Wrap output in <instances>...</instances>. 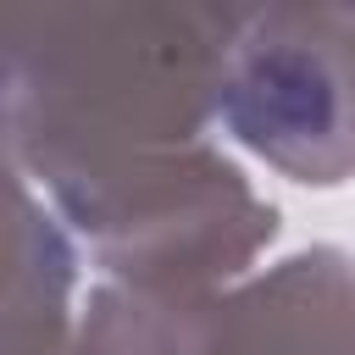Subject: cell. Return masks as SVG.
Returning a JSON list of instances; mask_svg holds the SVG:
<instances>
[{"label":"cell","instance_id":"cell-1","mask_svg":"<svg viewBox=\"0 0 355 355\" xmlns=\"http://www.w3.org/2000/svg\"><path fill=\"white\" fill-rule=\"evenodd\" d=\"M239 6H6L11 161L55 200L200 144L222 111Z\"/></svg>","mask_w":355,"mask_h":355},{"label":"cell","instance_id":"cell-2","mask_svg":"<svg viewBox=\"0 0 355 355\" xmlns=\"http://www.w3.org/2000/svg\"><path fill=\"white\" fill-rule=\"evenodd\" d=\"M61 211L94 239L116 283L161 300H211V288L244 272L277 233V211L205 144L83 189L61 200Z\"/></svg>","mask_w":355,"mask_h":355},{"label":"cell","instance_id":"cell-3","mask_svg":"<svg viewBox=\"0 0 355 355\" xmlns=\"http://www.w3.org/2000/svg\"><path fill=\"white\" fill-rule=\"evenodd\" d=\"M239 144L294 183L355 172V6H255L222 72Z\"/></svg>","mask_w":355,"mask_h":355},{"label":"cell","instance_id":"cell-4","mask_svg":"<svg viewBox=\"0 0 355 355\" xmlns=\"http://www.w3.org/2000/svg\"><path fill=\"white\" fill-rule=\"evenodd\" d=\"M200 355H355V261L300 250L216 300Z\"/></svg>","mask_w":355,"mask_h":355},{"label":"cell","instance_id":"cell-5","mask_svg":"<svg viewBox=\"0 0 355 355\" xmlns=\"http://www.w3.org/2000/svg\"><path fill=\"white\" fill-rule=\"evenodd\" d=\"M11 300H6V355H61L72 255L50 216L17 183V233H11Z\"/></svg>","mask_w":355,"mask_h":355},{"label":"cell","instance_id":"cell-6","mask_svg":"<svg viewBox=\"0 0 355 355\" xmlns=\"http://www.w3.org/2000/svg\"><path fill=\"white\" fill-rule=\"evenodd\" d=\"M216 300H161L128 283L89 294L72 355H200Z\"/></svg>","mask_w":355,"mask_h":355}]
</instances>
